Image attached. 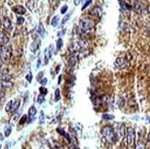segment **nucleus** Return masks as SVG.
<instances>
[{
	"label": "nucleus",
	"instance_id": "1",
	"mask_svg": "<svg viewBox=\"0 0 150 149\" xmlns=\"http://www.w3.org/2000/svg\"><path fill=\"white\" fill-rule=\"evenodd\" d=\"M101 134H102V136L109 144H115L119 139L117 134L115 133L114 128L112 125H105L101 129Z\"/></svg>",
	"mask_w": 150,
	"mask_h": 149
},
{
	"label": "nucleus",
	"instance_id": "2",
	"mask_svg": "<svg viewBox=\"0 0 150 149\" xmlns=\"http://www.w3.org/2000/svg\"><path fill=\"white\" fill-rule=\"evenodd\" d=\"M78 27H79V33L86 32L87 30H89L92 28L94 27V21L89 19V17H84V19H81L78 22Z\"/></svg>",
	"mask_w": 150,
	"mask_h": 149
},
{
	"label": "nucleus",
	"instance_id": "3",
	"mask_svg": "<svg viewBox=\"0 0 150 149\" xmlns=\"http://www.w3.org/2000/svg\"><path fill=\"white\" fill-rule=\"evenodd\" d=\"M12 55V49L10 46L2 45L0 46V60L3 63H7Z\"/></svg>",
	"mask_w": 150,
	"mask_h": 149
},
{
	"label": "nucleus",
	"instance_id": "4",
	"mask_svg": "<svg viewBox=\"0 0 150 149\" xmlns=\"http://www.w3.org/2000/svg\"><path fill=\"white\" fill-rule=\"evenodd\" d=\"M135 141V131L133 127H128L126 129V134L124 136V142L128 147H132Z\"/></svg>",
	"mask_w": 150,
	"mask_h": 149
},
{
	"label": "nucleus",
	"instance_id": "5",
	"mask_svg": "<svg viewBox=\"0 0 150 149\" xmlns=\"http://www.w3.org/2000/svg\"><path fill=\"white\" fill-rule=\"evenodd\" d=\"M86 48V43L81 40H76L73 41L68 47V50L72 52V54H77L83 51Z\"/></svg>",
	"mask_w": 150,
	"mask_h": 149
},
{
	"label": "nucleus",
	"instance_id": "6",
	"mask_svg": "<svg viewBox=\"0 0 150 149\" xmlns=\"http://www.w3.org/2000/svg\"><path fill=\"white\" fill-rule=\"evenodd\" d=\"M133 9L137 13V14H145L147 13V6L140 2L139 0H135L133 3Z\"/></svg>",
	"mask_w": 150,
	"mask_h": 149
},
{
	"label": "nucleus",
	"instance_id": "7",
	"mask_svg": "<svg viewBox=\"0 0 150 149\" xmlns=\"http://www.w3.org/2000/svg\"><path fill=\"white\" fill-rule=\"evenodd\" d=\"M20 105V100L19 99H14V100H10L8 101L7 104L6 105V111L7 112H15L17 109H19Z\"/></svg>",
	"mask_w": 150,
	"mask_h": 149
},
{
	"label": "nucleus",
	"instance_id": "8",
	"mask_svg": "<svg viewBox=\"0 0 150 149\" xmlns=\"http://www.w3.org/2000/svg\"><path fill=\"white\" fill-rule=\"evenodd\" d=\"M113 128H114V131H115V133L117 134L119 138H123L125 136L126 128L123 123H122V122H116V123L114 124Z\"/></svg>",
	"mask_w": 150,
	"mask_h": 149
},
{
	"label": "nucleus",
	"instance_id": "9",
	"mask_svg": "<svg viewBox=\"0 0 150 149\" xmlns=\"http://www.w3.org/2000/svg\"><path fill=\"white\" fill-rule=\"evenodd\" d=\"M114 65L119 69L126 68L128 65H129V60H128L126 57H119L115 60Z\"/></svg>",
	"mask_w": 150,
	"mask_h": 149
},
{
	"label": "nucleus",
	"instance_id": "10",
	"mask_svg": "<svg viewBox=\"0 0 150 149\" xmlns=\"http://www.w3.org/2000/svg\"><path fill=\"white\" fill-rule=\"evenodd\" d=\"M1 25L3 26L4 29H6L7 30H9V32L13 29L11 20L8 19V17H3V19H1Z\"/></svg>",
	"mask_w": 150,
	"mask_h": 149
},
{
	"label": "nucleus",
	"instance_id": "11",
	"mask_svg": "<svg viewBox=\"0 0 150 149\" xmlns=\"http://www.w3.org/2000/svg\"><path fill=\"white\" fill-rule=\"evenodd\" d=\"M11 78H12L11 74H8L7 70L0 71V81H10Z\"/></svg>",
	"mask_w": 150,
	"mask_h": 149
},
{
	"label": "nucleus",
	"instance_id": "12",
	"mask_svg": "<svg viewBox=\"0 0 150 149\" xmlns=\"http://www.w3.org/2000/svg\"><path fill=\"white\" fill-rule=\"evenodd\" d=\"M36 113H37V109L34 106L30 108V109H29V122H32L34 121Z\"/></svg>",
	"mask_w": 150,
	"mask_h": 149
},
{
	"label": "nucleus",
	"instance_id": "13",
	"mask_svg": "<svg viewBox=\"0 0 150 149\" xmlns=\"http://www.w3.org/2000/svg\"><path fill=\"white\" fill-rule=\"evenodd\" d=\"M40 44H41V41L35 38L34 41L32 42V43L30 44V51H32V52H35L40 48Z\"/></svg>",
	"mask_w": 150,
	"mask_h": 149
},
{
	"label": "nucleus",
	"instance_id": "14",
	"mask_svg": "<svg viewBox=\"0 0 150 149\" xmlns=\"http://www.w3.org/2000/svg\"><path fill=\"white\" fill-rule=\"evenodd\" d=\"M12 10L14 11L16 14L19 15H23L26 13V8L22 6H15L12 7Z\"/></svg>",
	"mask_w": 150,
	"mask_h": 149
},
{
	"label": "nucleus",
	"instance_id": "15",
	"mask_svg": "<svg viewBox=\"0 0 150 149\" xmlns=\"http://www.w3.org/2000/svg\"><path fill=\"white\" fill-rule=\"evenodd\" d=\"M120 5H121L122 9H123V10L131 11L132 9H133V6H132L131 4L127 3L125 1H122V0H120Z\"/></svg>",
	"mask_w": 150,
	"mask_h": 149
},
{
	"label": "nucleus",
	"instance_id": "16",
	"mask_svg": "<svg viewBox=\"0 0 150 149\" xmlns=\"http://www.w3.org/2000/svg\"><path fill=\"white\" fill-rule=\"evenodd\" d=\"M8 41H9V38H8L7 35L2 30H0V43L1 44H6V43L8 42Z\"/></svg>",
	"mask_w": 150,
	"mask_h": 149
},
{
	"label": "nucleus",
	"instance_id": "17",
	"mask_svg": "<svg viewBox=\"0 0 150 149\" xmlns=\"http://www.w3.org/2000/svg\"><path fill=\"white\" fill-rule=\"evenodd\" d=\"M52 50H54V46L51 45L49 48H46L45 49V64L48 63V61L51 58L52 54Z\"/></svg>",
	"mask_w": 150,
	"mask_h": 149
},
{
	"label": "nucleus",
	"instance_id": "18",
	"mask_svg": "<svg viewBox=\"0 0 150 149\" xmlns=\"http://www.w3.org/2000/svg\"><path fill=\"white\" fill-rule=\"evenodd\" d=\"M12 87V83L9 81H0V91H3V89H8Z\"/></svg>",
	"mask_w": 150,
	"mask_h": 149
},
{
	"label": "nucleus",
	"instance_id": "19",
	"mask_svg": "<svg viewBox=\"0 0 150 149\" xmlns=\"http://www.w3.org/2000/svg\"><path fill=\"white\" fill-rule=\"evenodd\" d=\"M90 14L100 17H101V9H100V7H93L90 10Z\"/></svg>",
	"mask_w": 150,
	"mask_h": 149
},
{
	"label": "nucleus",
	"instance_id": "20",
	"mask_svg": "<svg viewBox=\"0 0 150 149\" xmlns=\"http://www.w3.org/2000/svg\"><path fill=\"white\" fill-rule=\"evenodd\" d=\"M38 33H39V35L42 38H44V36H45V30H44V27H43L42 23H41V22H40V24L38 25Z\"/></svg>",
	"mask_w": 150,
	"mask_h": 149
},
{
	"label": "nucleus",
	"instance_id": "21",
	"mask_svg": "<svg viewBox=\"0 0 150 149\" xmlns=\"http://www.w3.org/2000/svg\"><path fill=\"white\" fill-rule=\"evenodd\" d=\"M34 4H35V0H28L27 3H26V7H27V8H29L30 11H33Z\"/></svg>",
	"mask_w": 150,
	"mask_h": 149
},
{
	"label": "nucleus",
	"instance_id": "22",
	"mask_svg": "<svg viewBox=\"0 0 150 149\" xmlns=\"http://www.w3.org/2000/svg\"><path fill=\"white\" fill-rule=\"evenodd\" d=\"M59 20H60L59 16H55V17H54V19H52V22H51V24H52V27H56V26H58Z\"/></svg>",
	"mask_w": 150,
	"mask_h": 149
},
{
	"label": "nucleus",
	"instance_id": "23",
	"mask_svg": "<svg viewBox=\"0 0 150 149\" xmlns=\"http://www.w3.org/2000/svg\"><path fill=\"white\" fill-rule=\"evenodd\" d=\"M11 131H12V126L11 125H7L5 127V136L8 137L11 134Z\"/></svg>",
	"mask_w": 150,
	"mask_h": 149
},
{
	"label": "nucleus",
	"instance_id": "24",
	"mask_svg": "<svg viewBox=\"0 0 150 149\" xmlns=\"http://www.w3.org/2000/svg\"><path fill=\"white\" fill-rule=\"evenodd\" d=\"M102 119L106 120V121H112L114 119V116L112 114H108V113H105V114L102 115Z\"/></svg>",
	"mask_w": 150,
	"mask_h": 149
},
{
	"label": "nucleus",
	"instance_id": "25",
	"mask_svg": "<svg viewBox=\"0 0 150 149\" xmlns=\"http://www.w3.org/2000/svg\"><path fill=\"white\" fill-rule=\"evenodd\" d=\"M52 149H63V147H62L61 146H60V144H58L57 142H52Z\"/></svg>",
	"mask_w": 150,
	"mask_h": 149
},
{
	"label": "nucleus",
	"instance_id": "26",
	"mask_svg": "<svg viewBox=\"0 0 150 149\" xmlns=\"http://www.w3.org/2000/svg\"><path fill=\"white\" fill-rule=\"evenodd\" d=\"M62 46H63V41H62V39L60 38L56 42V49L59 51L61 48H62Z\"/></svg>",
	"mask_w": 150,
	"mask_h": 149
},
{
	"label": "nucleus",
	"instance_id": "27",
	"mask_svg": "<svg viewBox=\"0 0 150 149\" xmlns=\"http://www.w3.org/2000/svg\"><path fill=\"white\" fill-rule=\"evenodd\" d=\"M59 99H60V90L59 89H56L54 92V100L55 101H59Z\"/></svg>",
	"mask_w": 150,
	"mask_h": 149
},
{
	"label": "nucleus",
	"instance_id": "28",
	"mask_svg": "<svg viewBox=\"0 0 150 149\" xmlns=\"http://www.w3.org/2000/svg\"><path fill=\"white\" fill-rule=\"evenodd\" d=\"M135 149H145V144L143 142H139L137 144H136Z\"/></svg>",
	"mask_w": 150,
	"mask_h": 149
},
{
	"label": "nucleus",
	"instance_id": "29",
	"mask_svg": "<svg viewBox=\"0 0 150 149\" xmlns=\"http://www.w3.org/2000/svg\"><path fill=\"white\" fill-rule=\"evenodd\" d=\"M44 112L43 111H41V116H40V124H42L44 123Z\"/></svg>",
	"mask_w": 150,
	"mask_h": 149
},
{
	"label": "nucleus",
	"instance_id": "30",
	"mask_svg": "<svg viewBox=\"0 0 150 149\" xmlns=\"http://www.w3.org/2000/svg\"><path fill=\"white\" fill-rule=\"evenodd\" d=\"M24 21H25V19H23L22 17H17V25H21V24H23V23H24Z\"/></svg>",
	"mask_w": 150,
	"mask_h": 149
},
{
	"label": "nucleus",
	"instance_id": "31",
	"mask_svg": "<svg viewBox=\"0 0 150 149\" xmlns=\"http://www.w3.org/2000/svg\"><path fill=\"white\" fill-rule=\"evenodd\" d=\"M91 0H87V1L85 2V4H84V5H83V7H82V10H85L86 9V8L87 7H89V5H90V4H91Z\"/></svg>",
	"mask_w": 150,
	"mask_h": 149
},
{
	"label": "nucleus",
	"instance_id": "32",
	"mask_svg": "<svg viewBox=\"0 0 150 149\" xmlns=\"http://www.w3.org/2000/svg\"><path fill=\"white\" fill-rule=\"evenodd\" d=\"M27 119H28L27 115H23L22 117H21V120L20 121V124H24L25 122L27 121Z\"/></svg>",
	"mask_w": 150,
	"mask_h": 149
},
{
	"label": "nucleus",
	"instance_id": "33",
	"mask_svg": "<svg viewBox=\"0 0 150 149\" xmlns=\"http://www.w3.org/2000/svg\"><path fill=\"white\" fill-rule=\"evenodd\" d=\"M47 89H45V87H40V93H41L42 95H46L47 94Z\"/></svg>",
	"mask_w": 150,
	"mask_h": 149
},
{
	"label": "nucleus",
	"instance_id": "34",
	"mask_svg": "<svg viewBox=\"0 0 150 149\" xmlns=\"http://www.w3.org/2000/svg\"><path fill=\"white\" fill-rule=\"evenodd\" d=\"M43 101H44V97H43V95H40L39 97H38V103L39 104H42Z\"/></svg>",
	"mask_w": 150,
	"mask_h": 149
},
{
	"label": "nucleus",
	"instance_id": "35",
	"mask_svg": "<svg viewBox=\"0 0 150 149\" xmlns=\"http://www.w3.org/2000/svg\"><path fill=\"white\" fill-rule=\"evenodd\" d=\"M70 16H71V14H67V16H65L64 19H63V20H62V24H65L67 21L69 19V17H70Z\"/></svg>",
	"mask_w": 150,
	"mask_h": 149
},
{
	"label": "nucleus",
	"instance_id": "36",
	"mask_svg": "<svg viewBox=\"0 0 150 149\" xmlns=\"http://www.w3.org/2000/svg\"><path fill=\"white\" fill-rule=\"evenodd\" d=\"M67 11V6H63L61 8V13L62 14H65V12Z\"/></svg>",
	"mask_w": 150,
	"mask_h": 149
},
{
	"label": "nucleus",
	"instance_id": "37",
	"mask_svg": "<svg viewBox=\"0 0 150 149\" xmlns=\"http://www.w3.org/2000/svg\"><path fill=\"white\" fill-rule=\"evenodd\" d=\"M26 79H27L29 82H32V74H27V76H26Z\"/></svg>",
	"mask_w": 150,
	"mask_h": 149
},
{
	"label": "nucleus",
	"instance_id": "38",
	"mask_svg": "<svg viewBox=\"0 0 150 149\" xmlns=\"http://www.w3.org/2000/svg\"><path fill=\"white\" fill-rule=\"evenodd\" d=\"M57 2H58V0H49V4L52 7H54V5H56Z\"/></svg>",
	"mask_w": 150,
	"mask_h": 149
},
{
	"label": "nucleus",
	"instance_id": "39",
	"mask_svg": "<svg viewBox=\"0 0 150 149\" xmlns=\"http://www.w3.org/2000/svg\"><path fill=\"white\" fill-rule=\"evenodd\" d=\"M40 83L42 85V86H44L47 84V78H43V79H42L41 81H40Z\"/></svg>",
	"mask_w": 150,
	"mask_h": 149
},
{
	"label": "nucleus",
	"instance_id": "40",
	"mask_svg": "<svg viewBox=\"0 0 150 149\" xmlns=\"http://www.w3.org/2000/svg\"><path fill=\"white\" fill-rule=\"evenodd\" d=\"M65 30H65V29H64V30H62L61 32H58V36H59V37L63 36V35H64V34L65 33Z\"/></svg>",
	"mask_w": 150,
	"mask_h": 149
},
{
	"label": "nucleus",
	"instance_id": "41",
	"mask_svg": "<svg viewBox=\"0 0 150 149\" xmlns=\"http://www.w3.org/2000/svg\"><path fill=\"white\" fill-rule=\"evenodd\" d=\"M42 76H43V72L39 73V74H38V77H37V79H38L39 81H41V78L42 77Z\"/></svg>",
	"mask_w": 150,
	"mask_h": 149
},
{
	"label": "nucleus",
	"instance_id": "42",
	"mask_svg": "<svg viewBox=\"0 0 150 149\" xmlns=\"http://www.w3.org/2000/svg\"><path fill=\"white\" fill-rule=\"evenodd\" d=\"M4 97H5V93L3 91H0V99H2Z\"/></svg>",
	"mask_w": 150,
	"mask_h": 149
},
{
	"label": "nucleus",
	"instance_id": "43",
	"mask_svg": "<svg viewBox=\"0 0 150 149\" xmlns=\"http://www.w3.org/2000/svg\"><path fill=\"white\" fill-rule=\"evenodd\" d=\"M79 2H80V0H75V5L77 6L78 4H79Z\"/></svg>",
	"mask_w": 150,
	"mask_h": 149
},
{
	"label": "nucleus",
	"instance_id": "44",
	"mask_svg": "<svg viewBox=\"0 0 150 149\" xmlns=\"http://www.w3.org/2000/svg\"><path fill=\"white\" fill-rule=\"evenodd\" d=\"M40 64H41V59H39L38 60V64H37V68L40 67Z\"/></svg>",
	"mask_w": 150,
	"mask_h": 149
},
{
	"label": "nucleus",
	"instance_id": "45",
	"mask_svg": "<svg viewBox=\"0 0 150 149\" xmlns=\"http://www.w3.org/2000/svg\"><path fill=\"white\" fill-rule=\"evenodd\" d=\"M2 61L1 60H0V71H2Z\"/></svg>",
	"mask_w": 150,
	"mask_h": 149
},
{
	"label": "nucleus",
	"instance_id": "46",
	"mask_svg": "<svg viewBox=\"0 0 150 149\" xmlns=\"http://www.w3.org/2000/svg\"><path fill=\"white\" fill-rule=\"evenodd\" d=\"M61 79H62V76L59 77V79H58V84H61Z\"/></svg>",
	"mask_w": 150,
	"mask_h": 149
},
{
	"label": "nucleus",
	"instance_id": "47",
	"mask_svg": "<svg viewBox=\"0 0 150 149\" xmlns=\"http://www.w3.org/2000/svg\"><path fill=\"white\" fill-rule=\"evenodd\" d=\"M147 140H148V142L150 143V132H149V134H148V136H147Z\"/></svg>",
	"mask_w": 150,
	"mask_h": 149
},
{
	"label": "nucleus",
	"instance_id": "48",
	"mask_svg": "<svg viewBox=\"0 0 150 149\" xmlns=\"http://www.w3.org/2000/svg\"><path fill=\"white\" fill-rule=\"evenodd\" d=\"M9 146H10V144H7V146H6V148H5V149H8V147H9Z\"/></svg>",
	"mask_w": 150,
	"mask_h": 149
},
{
	"label": "nucleus",
	"instance_id": "49",
	"mask_svg": "<svg viewBox=\"0 0 150 149\" xmlns=\"http://www.w3.org/2000/svg\"><path fill=\"white\" fill-rule=\"evenodd\" d=\"M2 139H3V136H2V134H0V140H2Z\"/></svg>",
	"mask_w": 150,
	"mask_h": 149
},
{
	"label": "nucleus",
	"instance_id": "50",
	"mask_svg": "<svg viewBox=\"0 0 150 149\" xmlns=\"http://www.w3.org/2000/svg\"><path fill=\"white\" fill-rule=\"evenodd\" d=\"M147 30H148V32H150V25L148 26V28H147Z\"/></svg>",
	"mask_w": 150,
	"mask_h": 149
},
{
	"label": "nucleus",
	"instance_id": "51",
	"mask_svg": "<svg viewBox=\"0 0 150 149\" xmlns=\"http://www.w3.org/2000/svg\"><path fill=\"white\" fill-rule=\"evenodd\" d=\"M147 121H148L150 122V117H147Z\"/></svg>",
	"mask_w": 150,
	"mask_h": 149
},
{
	"label": "nucleus",
	"instance_id": "52",
	"mask_svg": "<svg viewBox=\"0 0 150 149\" xmlns=\"http://www.w3.org/2000/svg\"><path fill=\"white\" fill-rule=\"evenodd\" d=\"M122 149H126V148H125V147H123V148H122Z\"/></svg>",
	"mask_w": 150,
	"mask_h": 149
},
{
	"label": "nucleus",
	"instance_id": "53",
	"mask_svg": "<svg viewBox=\"0 0 150 149\" xmlns=\"http://www.w3.org/2000/svg\"><path fill=\"white\" fill-rule=\"evenodd\" d=\"M0 149H1V144H0Z\"/></svg>",
	"mask_w": 150,
	"mask_h": 149
}]
</instances>
